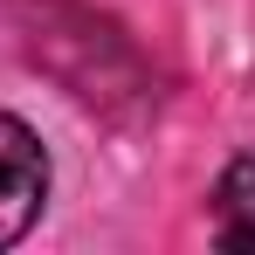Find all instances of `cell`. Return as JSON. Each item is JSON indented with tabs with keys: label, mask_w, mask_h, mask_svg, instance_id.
Wrapping results in <instances>:
<instances>
[{
	"label": "cell",
	"mask_w": 255,
	"mask_h": 255,
	"mask_svg": "<svg viewBox=\"0 0 255 255\" xmlns=\"http://www.w3.org/2000/svg\"><path fill=\"white\" fill-rule=\"evenodd\" d=\"M42 200H48V152H42V138L21 125V118L0 111V249L35 228Z\"/></svg>",
	"instance_id": "obj_1"
},
{
	"label": "cell",
	"mask_w": 255,
	"mask_h": 255,
	"mask_svg": "<svg viewBox=\"0 0 255 255\" xmlns=\"http://www.w3.org/2000/svg\"><path fill=\"white\" fill-rule=\"evenodd\" d=\"M214 235L228 249H255V159H235L214 186Z\"/></svg>",
	"instance_id": "obj_2"
}]
</instances>
